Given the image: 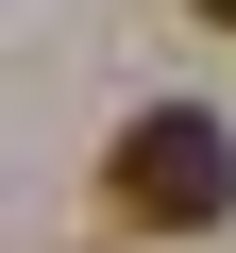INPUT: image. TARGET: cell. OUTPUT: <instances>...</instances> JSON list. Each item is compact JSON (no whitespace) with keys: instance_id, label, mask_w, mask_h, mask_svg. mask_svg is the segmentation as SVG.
Segmentation results:
<instances>
[{"instance_id":"obj_1","label":"cell","mask_w":236,"mask_h":253,"mask_svg":"<svg viewBox=\"0 0 236 253\" xmlns=\"http://www.w3.org/2000/svg\"><path fill=\"white\" fill-rule=\"evenodd\" d=\"M101 203L135 219V236H202L236 219V135L202 101H152V118H118V152H101Z\"/></svg>"},{"instance_id":"obj_2","label":"cell","mask_w":236,"mask_h":253,"mask_svg":"<svg viewBox=\"0 0 236 253\" xmlns=\"http://www.w3.org/2000/svg\"><path fill=\"white\" fill-rule=\"evenodd\" d=\"M202 17H219V34H236V0H202Z\"/></svg>"}]
</instances>
